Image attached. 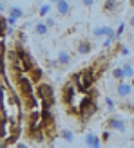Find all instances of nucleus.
<instances>
[{
  "mask_svg": "<svg viewBox=\"0 0 134 148\" xmlns=\"http://www.w3.org/2000/svg\"><path fill=\"white\" fill-rule=\"evenodd\" d=\"M76 87H78V90H82V92H87L89 88L93 87V83H94V72L89 69V71H84V72H80L76 78Z\"/></svg>",
  "mask_w": 134,
  "mask_h": 148,
  "instance_id": "nucleus-1",
  "label": "nucleus"
},
{
  "mask_svg": "<svg viewBox=\"0 0 134 148\" xmlns=\"http://www.w3.org/2000/svg\"><path fill=\"white\" fill-rule=\"evenodd\" d=\"M17 81H18V88H20V94L24 98H31L33 96V81L26 78V76H17Z\"/></svg>",
  "mask_w": 134,
  "mask_h": 148,
  "instance_id": "nucleus-2",
  "label": "nucleus"
},
{
  "mask_svg": "<svg viewBox=\"0 0 134 148\" xmlns=\"http://www.w3.org/2000/svg\"><path fill=\"white\" fill-rule=\"evenodd\" d=\"M78 108H80V112H82V116L87 117L89 116H93L94 112H96V105H94V101H93V98L91 96H87V98H84L80 101V105H78Z\"/></svg>",
  "mask_w": 134,
  "mask_h": 148,
  "instance_id": "nucleus-3",
  "label": "nucleus"
},
{
  "mask_svg": "<svg viewBox=\"0 0 134 148\" xmlns=\"http://www.w3.org/2000/svg\"><path fill=\"white\" fill-rule=\"evenodd\" d=\"M36 94H38L44 101L53 103V87H51L49 83H38V87H36Z\"/></svg>",
  "mask_w": 134,
  "mask_h": 148,
  "instance_id": "nucleus-4",
  "label": "nucleus"
},
{
  "mask_svg": "<svg viewBox=\"0 0 134 148\" xmlns=\"http://www.w3.org/2000/svg\"><path fill=\"white\" fill-rule=\"evenodd\" d=\"M105 125H107V128H109V130H118V132H125V130H127V127H125V123L120 119V117H116V116H111V117H107Z\"/></svg>",
  "mask_w": 134,
  "mask_h": 148,
  "instance_id": "nucleus-5",
  "label": "nucleus"
},
{
  "mask_svg": "<svg viewBox=\"0 0 134 148\" xmlns=\"http://www.w3.org/2000/svg\"><path fill=\"white\" fill-rule=\"evenodd\" d=\"M116 92H118V96H120L122 99H127L129 96L132 94V85L131 83H125V81H120L118 87H116Z\"/></svg>",
  "mask_w": 134,
  "mask_h": 148,
  "instance_id": "nucleus-6",
  "label": "nucleus"
},
{
  "mask_svg": "<svg viewBox=\"0 0 134 148\" xmlns=\"http://www.w3.org/2000/svg\"><path fill=\"white\" fill-rule=\"evenodd\" d=\"M74 99H76V88H74V85H67L64 88V103L74 105Z\"/></svg>",
  "mask_w": 134,
  "mask_h": 148,
  "instance_id": "nucleus-7",
  "label": "nucleus"
},
{
  "mask_svg": "<svg viewBox=\"0 0 134 148\" xmlns=\"http://www.w3.org/2000/svg\"><path fill=\"white\" fill-rule=\"evenodd\" d=\"M76 51H78V54H89L91 53V42L89 40H80L76 43Z\"/></svg>",
  "mask_w": 134,
  "mask_h": 148,
  "instance_id": "nucleus-8",
  "label": "nucleus"
},
{
  "mask_svg": "<svg viewBox=\"0 0 134 148\" xmlns=\"http://www.w3.org/2000/svg\"><path fill=\"white\" fill-rule=\"evenodd\" d=\"M55 5H56V9H58V13H60L62 16L69 14V11H71V4H69V2H64V0H58Z\"/></svg>",
  "mask_w": 134,
  "mask_h": 148,
  "instance_id": "nucleus-9",
  "label": "nucleus"
},
{
  "mask_svg": "<svg viewBox=\"0 0 134 148\" xmlns=\"http://www.w3.org/2000/svg\"><path fill=\"white\" fill-rule=\"evenodd\" d=\"M85 145L89 148H100V137H96L94 134H87L85 136Z\"/></svg>",
  "mask_w": 134,
  "mask_h": 148,
  "instance_id": "nucleus-10",
  "label": "nucleus"
},
{
  "mask_svg": "<svg viewBox=\"0 0 134 148\" xmlns=\"http://www.w3.org/2000/svg\"><path fill=\"white\" fill-rule=\"evenodd\" d=\"M56 62L60 63V65H69L71 63V54L67 53V51H60V53H58Z\"/></svg>",
  "mask_w": 134,
  "mask_h": 148,
  "instance_id": "nucleus-11",
  "label": "nucleus"
},
{
  "mask_svg": "<svg viewBox=\"0 0 134 148\" xmlns=\"http://www.w3.org/2000/svg\"><path fill=\"white\" fill-rule=\"evenodd\" d=\"M47 25H46V22H38V24L35 25V33L36 34H40V36H44V34H47Z\"/></svg>",
  "mask_w": 134,
  "mask_h": 148,
  "instance_id": "nucleus-12",
  "label": "nucleus"
},
{
  "mask_svg": "<svg viewBox=\"0 0 134 148\" xmlns=\"http://www.w3.org/2000/svg\"><path fill=\"white\" fill-rule=\"evenodd\" d=\"M122 71H123V76L125 78H134V67H132L131 63L122 65Z\"/></svg>",
  "mask_w": 134,
  "mask_h": 148,
  "instance_id": "nucleus-13",
  "label": "nucleus"
},
{
  "mask_svg": "<svg viewBox=\"0 0 134 148\" xmlns=\"http://www.w3.org/2000/svg\"><path fill=\"white\" fill-rule=\"evenodd\" d=\"M7 13H9L11 18H17V20L22 16V14H24V11H22L20 7H9V9H7Z\"/></svg>",
  "mask_w": 134,
  "mask_h": 148,
  "instance_id": "nucleus-14",
  "label": "nucleus"
},
{
  "mask_svg": "<svg viewBox=\"0 0 134 148\" xmlns=\"http://www.w3.org/2000/svg\"><path fill=\"white\" fill-rule=\"evenodd\" d=\"M118 7H120V2H113V0L103 2V9H105V11H116Z\"/></svg>",
  "mask_w": 134,
  "mask_h": 148,
  "instance_id": "nucleus-15",
  "label": "nucleus"
},
{
  "mask_svg": "<svg viewBox=\"0 0 134 148\" xmlns=\"http://www.w3.org/2000/svg\"><path fill=\"white\" fill-rule=\"evenodd\" d=\"M60 136H62V137L65 139L67 143H73V141H74V134H73L71 130H67V128H64V130L60 132Z\"/></svg>",
  "mask_w": 134,
  "mask_h": 148,
  "instance_id": "nucleus-16",
  "label": "nucleus"
},
{
  "mask_svg": "<svg viewBox=\"0 0 134 148\" xmlns=\"http://www.w3.org/2000/svg\"><path fill=\"white\" fill-rule=\"evenodd\" d=\"M29 134H31L33 141H36V143H42L44 141V134H42L40 130H29Z\"/></svg>",
  "mask_w": 134,
  "mask_h": 148,
  "instance_id": "nucleus-17",
  "label": "nucleus"
},
{
  "mask_svg": "<svg viewBox=\"0 0 134 148\" xmlns=\"http://www.w3.org/2000/svg\"><path fill=\"white\" fill-rule=\"evenodd\" d=\"M40 78H42V69L35 67V69L31 71V78H29V79H31V81H35V83H36V81H40Z\"/></svg>",
  "mask_w": 134,
  "mask_h": 148,
  "instance_id": "nucleus-18",
  "label": "nucleus"
},
{
  "mask_svg": "<svg viewBox=\"0 0 134 148\" xmlns=\"http://www.w3.org/2000/svg\"><path fill=\"white\" fill-rule=\"evenodd\" d=\"M113 78H114V79H118V81H123V79H125L122 67H114V69H113Z\"/></svg>",
  "mask_w": 134,
  "mask_h": 148,
  "instance_id": "nucleus-19",
  "label": "nucleus"
},
{
  "mask_svg": "<svg viewBox=\"0 0 134 148\" xmlns=\"http://www.w3.org/2000/svg\"><path fill=\"white\" fill-rule=\"evenodd\" d=\"M6 125H7V117L2 116L0 117V139L6 137Z\"/></svg>",
  "mask_w": 134,
  "mask_h": 148,
  "instance_id": "nucleus-20",
  "label": "nucleus"
},
{
  "mask_svg": "<svg viewBox=\"0 0 134 148\" xmlns=\"http://www.w3.org/2000/svg\"><path fill=\"white\" fill-rule=\"evenodd\" d=\"M105 29H107V25H103V27H96V29H93V34L96 36V38H102V36H105Z\"/></svg>",
  "mask_w": 134,
  "mask_h": 148,
  "instance_id": "nucleus-21",
  "label": "nucleus"
},
{
  "mask_svg": "<svg viewBox=\"0 0 134 148\" xmlns=\"http://www.w3.org/2000/svg\"><path fill=\"white\" fill-rule=\"evenodd\" d=\"M49 11H51V4H44L40 9H38V13H40V16H47L49 14Z\"/></svg>",
  "mask_w": 134,
  "mask_h": 148,
  "instance_id": "nucleus-22",
  "label": "nucleus"
},
{
  "mask_svg": "<svg viewBox=\"0 0 134 148\" xmlns=\"http://www.w3.org/2000/svg\"><path fill=\"white\" fill-rule=\"evenodd\" d=\"M6 88L0 87V112H4V98H6Z\"/></svg>",
  "mask_w": 134,
  "mask_h": 148,
  "instance_id": "nucleus-23",
  "label": "nucleus"
},
{
  "mask_svg": "<svg viewBox=\"0 0 134 148\" xmlns=\"http://www.w3.org/2000/svg\"><path fill=\"white\" fill-rule=\"evenodd\" d=\"M6 25H7V22H6V18L4 16H0V36H2L7 29H6Z\"/></svg>",
  "mask_w": 134,
  "mask_h": 148,
  "instance_id": "nucleus-24",
  "label": "nucleus"
},
{
  "mask_svg": "<svg viewBox=\"0 0 134 148\" xmlns=\"http://www.w3.org/2000/svg\"><path fill=\"white\" fill-rule=\"evenodd\" d=\"M105 107L109 108V110H114V101L109 98V96H105Z\"/></svg>",
  "mask_w": 134,
  "mask_h": 148,
  "instance_id": "nucleus-25",
  "label": "nucleus"
},
{
  "mask_svg": "<svg viewBox=\"0 0 134 148\" xmlns=\"http://www.w3.org/2000/svg\"><path fill=\"white\" fill-rule=\"evenodd\" d=\"M123 31H125V24H123V22H122V24H120V27L116 29V38H120V36L123 34Z\"/></svg>",
  "mask_w": 134,
  "mask_h": 148,
  "instance_id": "nucleus-26",
  "label": "nucleus"
},
{
  "mask_svg": "<svg viewBox=\"0 0 134 148\" xmlns=\"http://www.w3.org/2000/svg\"><path fill=\"white\" fill-rule=\"evenodd\" d=\"M6 22H7V25H9V27H15V25H17V18L7 16V18H6Z\"/></svg>",
  "mask_w": 134,
  "mask_h": 148,
  "instance_id": "nucleus-27",
  "label": "nucleus"
},
{
  "mask_svg": "<svg viewBox=\"0 0 134 148\" xmlns=\"http://www.w3.org/2000/svg\"><path fill=\"white\" fill-rule=\"evenodd\" d=\"M120 53H122V56H129V54H131V51H129V47L122 45V47H120Z\"/></svg>",
  "mask_w": 134,
  "mask_h": 148,
  "instance_id": "nucleus-28",
  "label": "nucleus"
},
{
  "mask_svg": "<svg viewBox=\"0 0 134 148\" xmlns=\"http://www.w3.org/2000/svg\"><path fill=\"white\" fill-rule=\"evenodd\" d=\"M109 139H111V132H109V130H105V132L102 134V141H109Z\"/></svg>",
  "mask_w": 134,
  "mask_h": 148,
  "instance_id": "nucleus-29",
  "label": "nucleus"
},
{
  "mask_svg": "<svg viewBox=\"0 0 134 148\" xmlns=\"http://www.w3.org/2000/svg\"><path fill=\"white\" fill-rule=\"evenodd\" d=\"M55 24H56V22H55L53 18H47V20H46V25H47V29H49V27H55Z\"/></svg>",
  "mask_w": 134,
  "mask_h": 148,
  "instance_id": "nucleus-30",
  "label": "nucleus"
},
{
  "mask_svg": "<svg viewBox=\"0 0 134 148\" xmlns=\"http://www.w3.org/2000/svg\"><path fill=\"white\" fill-rule=\"evenodd\" d=\"M113 42H114V40H111V38H107L105 42H103V47H107V49H109L111 45H113Z\"/></svg>",
  "mask_w": 134,
  "mask_h": 148,
  "instance_id": "nucleus-31",
  "label": "nucleus"
},
{
  "mask_svg": "<svg viewBox=\"0 0 134 148\" xmlns=\"http://www.w3.org/2000/svg\"><path fill=\"white\" fill-rule=\"evenodd\" d=\"M84 5H85V7H93V5H94V2H93V0H85Z\"/></svg>",
  "mask_w": 134,
  "mask_h": 148,
  "instance_id": "nucleus-32",
  "label": "nucleus"
},
{
  "mask_svg": "<svg viewBox=\"0 0 134 148\" xmlns=\"http://www.w3.org/2000/svg\"><path fill=\"white\" fill-rule=\"evenodd\" d=\"M4 58H0V74H4Z\"/></svg>",
  "mask_w": 134,
  "mask_h": 148,
  "instance_id": "nucleus-33",
  "label": "nucleus"
},
{
  "mask_svg": "<svg viewBox=\"0 0 134 148\" xmlns=\"http://www.w3.org/2000/svg\"><path fill=\"white\" fill-rule=\"evenodd\" d=\"M17 148H27V145H24V143H17Z\"/></svg>",
  "mask_w": 134,
  "mask_h": 148,
  "instance_id": "nucleus-34",
  "label": "nucleus"
},
{
  "mask_svg": "<svg viewBox=\"0 0 134 148\" xmlns=\"http://www.w3.org/2000/svg\"><path fill=\"white\" fill-rule=\"evenodd\" d=\"M129 24H131V25L134 27V14H132V16H131V20H129Z\"/></svg>",
  "mask_w": 134,
  "mask_h": 148,
  "instance_id": "nucleus-35",
  "label": "nucleus"
},
{
  "mask_svg": "<svg viewBox=\"0 0 134 148\" xmlns=\"http://www.w3.org/2000/svg\"><path fill=\"white\" fill-rule=\"evenodd\" d=\"M4 9H6V5H4L2 2H0V11H4Z\"/></svg>",
  "mask_w": 134,
  "mask_h": 148,
  "instance_id": "nucleus-36",
  "label": "nucleus"
},
{
  "mask_svg": "<svg viewBox=\"0 0 134 148\" xmlns=\"http://www.w3.org/2000/svg\"><path fill=\"white\" fill-rule=\"evenodd\" d=\"M6 146H7L6 143H0V148H6Z\"/></svg>",
  "mask_w": 134,
  "mask_h": 148,
  "instance_id": "nucleus-37",
  "label": "nucleus"
},
{
  "mask_svg": "<svg viewBox=\"0 0 134 148\" xmlns=\"http://www.w3.org/2000/svg\"><path fill=\"white\" fill-rule=\"evenodd\" d=\"M129 5H131V7H134V0H131V2H129Z\"/></svg>",
  "mask_w": 134,
  "mask_h": 148,
  "instance_id": "nucleus-38",
  "label": "nucleus"
}]
</instances>
